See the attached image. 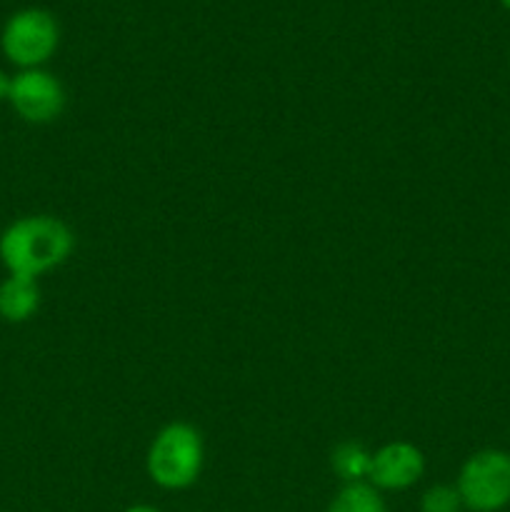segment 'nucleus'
Listing matches in <instances>:
<instances>
[{
    "label": "nucleus",
    "mask_w": 510,
    "mask_h": 512,
    "mask_svg": "<svg viewBox=\"0 0 510 512\" xmlns=\"http://www.w3.org/2000/svg\"><path fill=\"white\" fill-rule=\"evenodd\" d=\"M370 465H373V453L363 448L360 443H340L338 448L330 455V468L333 473L343 480V485L348 483H368Z\"/></svg>",
    "instance_id": "6e6552de"
},
{
    "label": "nucleus",
    "mask_w": 510,
    "mask_h": 512,
    "mask_svg": "<svg viewBox=\"0 0 510 512\" xmlns=\"http://www.w3.org/2000/svg\"><path fill=\"white\" fill-rule=\"evenodd\" d=\"M73 248V230L55 215H25L0 235V260L10 275L25 278H38L63 265Z\"/></svg>",
    "instance_id": "f257e3e1"
},
{
    "label": "nucleus",
    "mask_w": 510,
    "mask_h": 512,
    "mask_svg": "<svg viewBox=\"0 0 510 512\" xmlns=\"http://www.w3.org/2000/svg\"><path fill=\"white\" fill-rule=\"evenodd\" d=\"M463 500L455 485H433L420 495V512H460Z\"/></svg>",
    "instance_id": "9d476101"
},
{
    "label": "nucleus",
    "mask_w": 510,
    "mask_h": 512,
    "mask_svg": "<svg viewBox=\"0 0 510 512\" xmlns=\"http://www.w3.org/2000/svg\"><path fill=\"white\" fill-rule=\"evenodd\" d=\"M205 463V445L198 428L183 420L163 425L145 455L148 478L163 490H188L198 483Z\"/></svg>",
    "instance_id": "f03ea898"
},
{
    "label": "nucleus",
    "mask_w": 510,
    "mask_h": 512,
    "mask_svg": "<svg viewBox=\"0 0 510 512\" xmlns=\"http://www.w3.org/2000/svg\"><path fill=\"white\" fill-rule=\"evenodd\" d=\"M425 458L420 448H415L408 440H393L373 453V465H370L368 483L375 490H390L400 493L408 490L423 478Z\"/></svg>",
    "instance_id": "423d86ee"
},
{
    "label": "nucleus",
    "mask_w": 510,
    "mask_h": 512,
    "mask_svg": "<svg viewBox=\"0 0 510 512\" xmlns=\"http://www.w3.org/2000/svg\"><path fill=\"white\" fill-rule=\"evenodd\" d=\"M463 508L470 512H498L510 505V453L478 450L460 468L455 480Z\"/></svg>",
    "instance_id": "7ed1b4c3"
},
{
    "label": "nucleus",
    "mask_w": 510,
    "mask_h": 512,
    "mask_svg": "<svg viewBox=\"0 0 510 512\" xmlns=\"http://www.w3.org/2000/svg\"><path fill=\"white\" fill-rule=\"evenodd\" d=\"M58 40L60 30L53 15L48 10L28 8L15 13L5 23L0 45H3V53L10 63L23 70H33L53 58Z\"/></svg>",
    "instance_id": "20e7f679"
},
{
    "label": "nucleus",
    "mask_w": 510,
    "mask_h": 512,
    "mask_svg": "<svg viewBox=\"0 0 510 512\" xmlns=\"http://www.w3.org/2000/svg\"><path fill=\"white\" fill-rule=\"evenodd\" d=\"M123 512H160V510L153 508V505H130V508H125Z\"/></svg>",
    "instance_id": "f8f14e48"
},
{
    "label": "nucleus",
    "mask_w": 510,
    "mask_h": 512,
    "mask_svg": "<svg viewBox=\"0 0 510 512\" xmlns=\"http://www.w3.org/2000/svg\"><path fill=\"white\" fill-rule=\"evenodd\" d=\"M500 3H503V5H505V8H508V10H510V0H500Z\"/></svg>",
    "instance_id": "ddd939ff"
},
{
    "label": "nucleus",
    "mask_w": 510,
    "mask_h": 512,
    "mask_svg": "<svg viewBox=\"0 0 510 512\" xmlns=\"http://www.w3.org/2000/svg\"><path fill=\"white\" fill-rule=\"evenodd\" d=\"M8 93H10V78L0 70V100H8Z\"/></svg>",
    "instance_id": "9b49d317"
},
{
    "label": "nucleus",
    "mask_w": 510,
    "mask_h": 512,
    "mask_svg": "<svg viewBox=\"0 0 510 512\" xmlns=\"http://www.w3.org/2000/svg\"><path fill=\"white\" fill-rule=\"evenodd\" d=\"M8 103L25 123L45 125L58 120L65 110V90L48 70H20L10 78Z\"/></svg>",
    "instance_id": "39448f33"
},
{
    "label": "nucleus",
    "mask_w": 510,
    "mask_h": 512,
    "mask_svg": "<svg viewBox=\"0 0 510 512\" xmlns=\"http://www.w3.org/2000/svg\"><path fill=\"white\" fill-rule=\"evenodd\" d=\"M325 512H385V503L370 483H348L335 493Z\"/></svg>",
    "instance_id": "1a4fd4ad"
},
{
    "label": "nucleus",
    "mask_w": 510,
    "mask_h": 512,
    "mask_svg": "<svg viewBox=\"0 0 510 512\" xmlns=\"http://www.w3.org/2000/svg\"><path fill=\"white\" fill-rule=\"evenodd\" d=\"M40 310V288L35 278L8 275L0 283V318L5 323H28Z\"/></svg>",
    "instance_id": "0eeeda50"
}]
</instances>
